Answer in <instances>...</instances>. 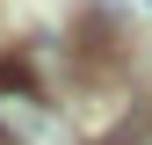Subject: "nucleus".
<instances>
[{"mask_svg":"<svg viewBox=\"0 0 152 145\" xmlns=\"http://www.w3.org/2000/svg\"><path fill=\"white\" fill-rule=\"evenodd\" d=\"M145 7H152V0H145Z\"/></svg>","mask_w":152,"mask_h":145,"instance_id":"nucleus-2","label":"nucleus"},{"mask_svg":"<svg viewBox=\"0 0 152 145\" xmlns=\"http://www.w3.org/2000/svg\"><path fill=\"white\" fill-rule=\"evenodd\" d=\"M51 138V102L29 80L0 72V145H44Z\"/></svg>","mask_w":152,"mask_h":145,"instance_id":"nucleus-1","label":"nucleus"}]
</instances>
